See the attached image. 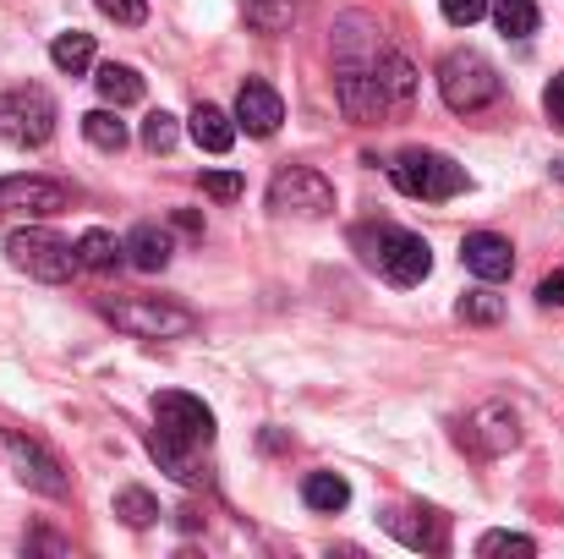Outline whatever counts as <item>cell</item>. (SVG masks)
<instances>
[{"label":"cell","mask_w":564,"mask_h":559,"mask_svg":"<svg viewBox=\"0 0 564 559\" xmlns=\"http://www.w3.org/2000/svg\"><path fill=\"white\" fill-rule=\"evenodd\" d=\"M0 450H6L11 472H17L28 488H39V494H50V499H61V494H66V472H61V461H55L39 439H22V433L0 428Z\"/></svg>","instance_id":"obj_9"},{"label":"cell","mask_w":564,"mask_h":559,"mask_svg":"<svg viewBox=\"0 0 564 559\" xmlns=\"http://www.w3.org/2000/svg\"><path fill=\"white\" fill-rule=\"evenodd\" d=\"M269 208H280V214H302V219H318V214L335 208V186L324 182L318 171H307V165H291V171H280V176L269 182Z\"/></svg>","instance_id":"obj_8"},{"label":"cell","mask_w":564,"mask_h":559,"mask_svg":"<svg viewBox=\"0 0 564 559\" xmlns=\"http://www.w3.org/2000/svg\"><path fill=\"white\" fill-rule=\"evenodd\" d=\"M6 258H11L22 275L44 280V286H61V280H72V269H77V247L61 241L55 230H39V225L11 230V236H6Z\"/></svg>","instance_id":"obj_4"},{"label":"cell","mask_w":564,"mask_h":559,"mask_svg":"<svg viewBox=\"0 0 564 559\" xmlns=\"http://www.w3.org/2000/svg\"><path fill=\"white\" fill-rule=\"evenodd\" d=\"M538 302H543V308H564V269H554V275L538 286Z\"/></svg>","instance_id":"obj_32"},{"label":"cell","mask_w":564,"mask_h":559,"mask_svg":"<svg viewBox=\"0 0 564 559\" xmlns=\"http://www.w3.org/2000/svg\"><path fill=\"white\" fill-rule=\"evenodd\" d=\"M296 17V0H247V22L258 33H285Z\"/></svg>","instance_id":"obj_25"},{"label":"cell","mask_w":564,"mask_h":559,"mask_svg":"<svg viewBox=\"0 0 564 559\" xmlns=\"http://www.w3.org/2000/svg\"><path fill=\"white\" fill-rule=\"evenodd\" d=\"M389 176H394V186H400L405 197H427V203L460 197V192L471 186L466 165H455L449 154H433V149H405V154H394Z\"/></svg>","instance_id":"obj_3"},{"label":"cell","mask_w":564,"mask_h":559,"mask_svg":"<svg viewBox=\"0 0 564 559\" xmlns=\"http://www.w3.org/2000/svg\"><path fill=\"white\" fill-rule=\"evenodd\" d=\"M94 88H99V99H105V105H116V110L143 99V77H138L132 66H121V61H105V66H99V77H94Z\"/></svg>","instance_id":"obj_17"},{"label":"cell","mask_w":564,"mask_h":559,"mask_svg":"<svg viewBox=\"0 0 564 559\" xmlns=\"http://www.w3.org/2000/svg\"><path fill=\"white\" fill-rule=\"evenodd\" d=\"M0 208H17V214H66L72 208V192L61 182H44V176H6L0 182Z\"/></svg>","instance_id":"obj_10"},{"label":"cell","mask_w":564,"mask_h":559,"mask_svg":"<svg viewBox=\"0 0 564 559\" xmlns=\"http://www.w3.org/2000/svg\"><path fill=\"white\" fill-rule=\"evenodd\" d=\"M83 132H88V143L105 149V154H121V149H127V121H121L116 110H88V116H83Z\"/></svg>","instance_id":"obj_22"},{"label":"cell","mask_w":564,"mask_h":559,"mask_svg":"<svg viewBox=\"0 0 564 559\" xmlns=\"http://www.w3.org/2000/svg\"><path fill=\"white\" fill-rule=\"evenodd\" d=\"M105 319L127 335H143V341H176V335H192L197 319L187 308H171L160 297H132V302H105Z\"/></svg>","instance_id":"obj_6"},{"label":"cell","mask_w":564,"mask_h":559,"mask_svg":"<svg viewBox=\"0 0 564 559\" xmlns=\"http://www.w3.org/2000/svg\"><path fill=\"white\" fill-rule=\"evenodd\" d=\"M280 121H285L280 94H274L263 77H247V83H241V94H236V127H247L252 138H274V132H280Z\"/></svg>","instance_id":"obj_11"},{"label":"cell","mask_w":564,"mask_h":559,"mask_svg":"<svg viewBox=\"0 0 564 559\" xmlns=\"http://www.w3.org/2000/svg\"><path fill=\"white\" fill-rule=\"evenodd\" d=\"M368 72H373V88H378V99H383V110H405L416 99V66L400 50H378Z\"/></svg>","instance_id":"obj_12"},{"label":"cell","mask_w":564,"mask_h":559,"mask_svg":"<svg viewBox=\"0 0 564 559\" xmlns=\"http://www.w3.org/2000/svg\"><path fill=\"white\" fill-rule=\"evenodd\" d=\"M192 143L208 154H225L236 143V116H225L219 105H197L192 110Z\"/></svg>","instance_id":"obj_16"},{"label":"cell","mask_w":564,"mask_h":559,"mask_svg":"<svg viewBox=\"0 0 564 559\" xmlns=\"http://www.w3.org/2000/svg\"><path fill=\"white\" fill-rule=\"evenodd\" d=\"M121 258H127V247H121L110 230H83V236H77V269H99V275H110Z\"/></svg>","instance_id":"obj_19"},{"label":"cell","mask_w":564,"mask_h":559,"mask_svg":"<svg viewBox=\"0 0 564 559\" xmlns=\"http://www.w3.org/2000/svg\"><path fill=\"white\" fill-rule=\"evenodd\" d=\"M543 105H549V121L554 127H564V72L549 83V94H543Z\"/></svg>","instance_id":"obj_33"},{"label":"cell","mask_w":564,"mask_h":559,"mask_svg":"<svg viewBox=\"0 0 564 559\" xmlns=\"http://www.w3.org/2000/svg\"><path fill=\"white\" fill-rule=\"evenodd\" d=\"M176 138H182V127H176L171 110H154V116L143 121V149H149V154H171Z\"/></svg>","instance_id":"obj_26"},{"label":"cell","mask_w":564,"mask_h":559,"mask_svg":"<svg viewBox=\"0 0 564 559\" xmlns=\"http://www.w3.org/2000/svg\"><path fill=\"white\" fill-rule=\"evenodd\" d=\"M203 192L219 197V203H236V197L247 192V182H241L236 171H203Z\"/></svg>","instance_id":"obj_29"},{"label":"cell","mask_w":564,"mask_h":559,"mask_svg":"<svg viewBox=\"0 0 564 559\" xmlns=\"http://www.w3.org/2000/svg\"><path fill=\"white\" fill-rule=\"evenodd\" d=\"M477 555H482V559H499V555L532 559V555H538V544H532V538H521V533H488V538L477 544Z\"/></svg>","instance_id":"obj_27"},{"label":"cell","mask_w":564,"mask_h":559,"mask_svg":"<svg viewBox=\"0 0 564 559\" xmlns=\"http://www.w3.org/2000/svg\"><path fill=\"white\" fill-rule=\"evenodd\" d=\"M121 247H127V264H132V269H143V275H160V269L171 264V252H176L171 230H160V225H138Z\"/></svg>","instance_id":"obj_15"},{"label":"cell","mask_w":564,"mask_h":559,"mask_svg":"<svg viewBox=\"0 0 564 559\" xmlns=\"http://www.w3.org/2000/svg\"><path fill=\"white\" fill-rule=\"evenodd\" d=\"M154 433L182 444V450H203V444H214V411L187 389H160L154 395Z\"/></svg>","instance_id":"obj_7"},{"label":"cell","mask_w":564,"mask_h":559,"mask_svg":"<svg viewBox=\"0 0 564 559\" xmlns=\"http://www.w3.org/2000/svg\"><path fill=\"white\" fill-rule=\"evenodd\" d=\"M554 171H560V176H564V160H554Z\"/></svg>","instance_id":"obj_34"},{"label":"cell","mask_w":564,"mask_h":559,"mask_svg":"<svg viewBox=\"0 0 564 559\" xmlns=\"http://www.w3.org/2000/svg\"><path fill=\"white\" fill-rule=\"evenodd\" d=\"M351 247L362 252V264H373L389 286H422L433 275V252L416 230H400V225H357L351 230Z\"/></svg>","instance_id":"obj_1"},{"label":"cell","mask_w":564,"mask_h":559,"mask_svg":"<svg viewBox=\"0 0 564 559\" xmlns=\"http://www.w3.org/2000/svg\"><path fill=\"white\" fill-rule=\"evenodd\" d=\"M460 264H466L471 275H482V280H510L516 247H510L505 236H494V230H471V236L460 241Z\"/></svg>","instance_id":"obj_13"},{"label":"cell","mask_w":564,"mask_h":559,"mask_svg":"<svg viewBox=\"0 0 564 559\" xmlns=\"http://www.w3.org/2000/svg\"><path fill=\"white\" fill-rule=\"evenodd\" d=\"M444 17H449L455 28H471V22L488 17V0H444Z\"/></svg>","instance_id":"obj_31"},{"label":"cell","mask_w":564,"mask_h":559,"mask_svg":"<svg viewBox=\"0 0 564 559\" xmlns=\"http://www.w3.org/2000/svg\"><path fill=\"white\" fill-rule=\"evenodd\" d=\"M499 313H505V302L494 291H466L460 297V319H471V324H494Z\"/></svg>","instance_id":"obj_28"},{"label":"cell","mask_w":564,"mask_h":559,"mask_svg":"<svg viewBox=\"0 0 564 559\" xmlns=\"http://www.w3.org/2000/svg\"><path fill=\"white\" fill-rule=\"evenodd\" d=\"M516 439H521V428H516V411H510V406H482V411H471V422H466V444L482 450V455H499V450H510Z\"/></svg>","instance_id":"obj_14"},{"label":"cell","mask_w":564,"mask_h":559,"mask_svg":"<svg viewBox=\"0 0 564 559\" xmlns=\"http://www.w3.org/2000/svg\"><path fill=\"white\" fill-rule=\"evenodd\" d=\"M105 17H116V22H127V28H138V22H149V0H94Z\"/></svg>","instance_id":"obj_30"},{"label":"cell","mask_w":564,"mask_h":559,"mask_svg":"<svg viewBox=\"0 0 564 559\" xmlns=\"http://www.w3.org/2000/svg\"><path fill=\"white\" fill-rule=\"evenodd\" d=\"M438 94L455 116H477L505 94V77L494 72V61H482L477 50H449L438 61Z\"/></svg>","instance_id":"obj_2"},{"label":"cell","mask_w":564,"mask_h":559,"mask_svg":"<svg viewBox=\"0 0 564 559\" xmlns=\"http://www.w3.org/2000/svg\"><path fill=\"white\" fill-rule=\"evenodd\" d=\"M149 455L176 477V483H187V488H197V483H208V472H197V461H192V450H182V444H171V439H160V433H149Z\"/></svg>","instance_id":"obj_21"},{"label":"cell","mask_w":564,"mask_h":559,"mask_svg":"<svg viewBox=\"0 0 564 559\" xmlns=\"http://www.w3.org/2000/svg\"><path fill=\"white\" fill-rule=\"evenodd\" d=\"M55 132V99L44 88H6L0 94V138L17 149H39Z\"/></svg>","instance_id":"obj_5"},{"label":"cell","mask_w":564,"mask_h":559,"mask_svg":"<svg viewBox=\"0 0 564 559\" xmlns=\"http://www.w3.org/2000/svg\"><path fill=\"white\" fill-rule=\"evenodd\" d=\"M302 499H307L313 510L335 516V510H346V505H351V483H346L340 472H307V483H302Z\"/></svg>","instance_id":"obj_18"},{"label":"cell","mask_w":564,"mask_h":559,"mask_svg":"<svg viewBox=\"0 0 564 559\" xmlns=\"http://www.w3.org/2000/svg\"><path fill=\"white\" fill-rule=\"evenodd\" d=\"M488 11H494V22H499L505 39H532L538 33V6L532 0H494Z\"/></svg>","instance_id":"obj_23"},{"label":"cell","mask_w":564,"mask_h":559,"mask_svg":"<svg viewBox=\"0 0 564 559\" xmlns=\"http://www.w3.org/2000/svg\"><path fill=\"white\" fill-rule=\"evenodd\" d=\"M50 61L61 66V72H88L94 66V33H83V28H66V33H55V44H50Z\"/></svg>","instance_id":"obj_20"},{"label":"cell","mask_w":564,"mask_h":559,"mask_svg":"<svg viewBox=\"0 0 564 559\" xmlns=\"http://www.w3.org/2000/svg\"><path fill=\"white\" fill-rule=\"evenodd\" d=\"M116 516H121L127 527H154V522H160V499H154L149 488H121V494H116Z\"/></svg>","instance_id":"obj_24"}]
</instances>
